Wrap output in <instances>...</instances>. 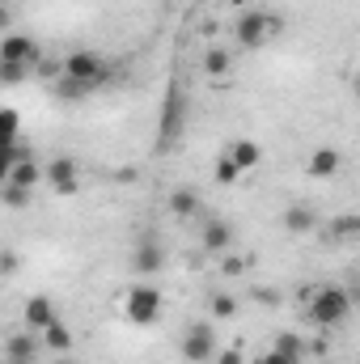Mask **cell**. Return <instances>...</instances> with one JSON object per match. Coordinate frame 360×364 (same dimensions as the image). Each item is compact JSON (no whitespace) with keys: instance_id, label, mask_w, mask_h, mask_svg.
<instances>
[{"instance_id":"2","label":"cell","mask_w":360,"mask_h":364,"mask_svg":"<svg viewBox=\"0 0 360 364\" xmlns=\"http://www.w3.org/2000/svg\"><path fill=\"white\" fill-rule=\"evenodd\" d=\"M309 322L314 326H322V331H331V326H339L348 314H352V292L344 288V284H327V288H318L314 296H309Z\"/></svg>"},{"instance_id":"26","label":"cell","mask_w":360,"mask_h":364,"mask_svg":"<svg viewBox=\"0 0 360 364\" xmlns=\"http://www.w3.org/2000/svg\"><path fill=\"white\" fill-rule=\"evenodd\" d=\"M26 199H30V191H26V186H13V182H4V203H9V208H21Z\"/></svg>"},{"instance_id":"29","label":"cell","mask_w":360,"mask_h":364,"mask_svg":"<svg viewBox=\"0 0 360 364\" xmlns=\"http://www.w3.org/2000/svg\"><path fill=\"white\" fill-rule=\"evenodd\" d=\"M216 364H242V343H238V348H225V352H216Z\"/></svg>"},{"instance_id":"14","label":"cell","mask_w":360,"mask_h":364,"mask_svg":"<svg viewBox=\"0 0 360 364\" xmlns=\"http://www.w3.org/2000/svg\"><path fill=\"white\" fill-rule=\"evenodd\" d=\"M132 267H136V275H153L157 267H162V250H157L153 237H144V242L132 250Z\"/></svg>"},{"instance_id":"11","label":"cell","mask_w":360,"mask_h":364,"mask_svg":"<svg viewBox=\"0 0 360 364\" xmlns=\"http://www.w3.org/2000/svg\"><path fill=\"white\" fill-rule=\"evenodd\" d=\"M55 322H60V314H55L51 296H30V301H26V326H30L34 335H43V331L55 326Z\"/></svg>"},{"instance_id":"12","label":"cell","mask_w":360,"mask_h":364,"mask_svg":"<svg viewBox=\"0 0 360 364\" xmlns=\"http://www.w3.org/2000/svg\"><path fill=\"white\" fill-rule=\"evenodd\" d=\"M4 182H13V186H26V191H34L38 182H47V166H38L34 157H26V161H17V166H9V170H4Z\"/></svg>"},{"instance_id":"18","label":"cell","mask_w":360,"mask_h":364,"mask_svg":"<svg viewBox=\"0 0 360 364\" xmlns=\"http://www.w3.org/2000/svg\"><path fill=\"white\" fill-rule=\"evenodd\" d=\"M199 68H203V77H225L229 73V51L225 47H203Z\"/></svg>"},{"instance_id":"32","label":"cell","mask_w":360,"mask_h":364,"mask_svg":"<svg viewBox=\"0 0 360 364\" xmlns=\"http://www.w3.org/2000/svg\"><path fill=\"white\" fill-rule=\"evenodd\" d=\"M21 364H34V360H21Z\"/></svg>"},{"instance_id":"24","label":"cell","mask_w":360,"mask_h":364,"mask_svg":"<svg viewBox=\"0 0 360 364\" xmlns=\"http://www.w3.org/2000/svg\"><path fill=\"white\" fill-rule=\"evenodd\" d=\"M85 85H77V81H68V77H60V81H55V97H60V102H81V97H85Z\"/></svg>"},{"instance_id":"27","label":"cell","mask_w":360,"mask_h":364,"mask_svg":"<svg viewBox=\"0 0 360 364\" xmlns=\"http://www.w3.org/2000/svg\"><path fill=\"white\" fill-rule=\"evenodd\" d=\"M259 364H301V356H288V352H275V348H268V352L259 356Z\"/></svg>"},{"instance_id":"22","label":"cell","mask_w":360,"mask_h":364,"mask_svg":"<svg viewBox=\"0 0 360 364\" xmlns=\"http://www.w3.org/2000/svg\"><path fill=\"white\" fill-rule=\"evenodd\" d=\"M356 233H360V212H348V216L331 220V237H356Z\"/></svg>"},{"instance_id":"6","label":"cell","mask_w":360,"mask_h":364,"mask_svg":"<svg viewBox=\"0 0 360 364\" xmlns=\"http://www.w3.org/2000/svg\"><path fill=\"white\" fill-rule=\"evenodd\" d=\"M212 356H216V331H212V322L186 326V335H182V360L186 364H208Z\"/></svg>"},{"instance_id":"20","label":"cell","mask_w":360,"mask_h":364,"mask_svg":"<svg viewBox=\"0 0 360 364\" xmlns=\"http://www.w3.org/2000/svg\"><path fill=\"white\" fill-rule=\"evenodd\" d=\"M212 178L221 182V186H238V178H242V166H238V161L225 153V157L216 161V174H212Z\"/></svg>"},{"instance_id":"4","label":"cell","mask_w":360,"mask_h":364,"mask_svg":"<svg viewBox=\"0 0 360 364\" xmlns=\"http://www.w3.org/2000/svg\"><path fill=\"white\" fill-rule=\"evenodd\" d=\"M68 81H77V85H85V90H97L106 77H110V64L97 55V51H73V55H64V68H60Z\"/></svg>"},{"instance_id":"31","label":"cell","mask_w":360,"mask_h":364,"mask_svg":"<svg viewBox=\"0 0 360 364\" xmlns=\"http://www.w3.org/2000/svg\"><path fill=\"white\" fill-rule=\"evenodd\" d=\"M352 90H356V97H360V77H356V81H352Z\"/></svg>"},{"instance_id":"10","label":"cell","mask_w":360,"mask_h":364,"mask_svg":"<svg viewBox=\"0 0 360 364\" xmlns=\"http://www.w3.org/2000/svg\"><path fill=\"white\" fill-rule=\"evenodd\" d=\"M47 186L55 195H73L77 191V161L73 157H51L47 161Z\"/></svg>"},{"instance_id":"1","label":"cell","mask_w":360,"mask_h":364,"mask_svg":"<svg viewBox=\"0 0 360 364\" xmlns=\"http://www.w3.org/2000/svg\"><path fill=\"white\" fill-rule=\"evenodd\" d=\"M182 123H186V90L179 81H170L166 97H162V119H157V153H170L179 144Z\"/></svg>"},{"instance_id":"23","label":"cell","mask_w":360,"mask_h":364,"mask_svg":"<svg viewBox=\"0 0 360 364\" xmlns=\"http://www.w3.org/2000/svg\"><path fill=\"white\" fill-rule=\"evenodd\" d=\"M26 73H34V68H30V64H9V60H0V81H4V85H21Z\"/></svg>"},{"instance_id":"9","label":"cell","mask_w":360,"mask_h":364,"mask_svg":"<svg viewBox=\"0 0 360 364\" xmlns=\"http://www.w3.org/2000/svg\"><path fill=\"white\" fill-rule=\"evenodd\" d=\"M199 246H203L208 255H225V250L233 246V225L221 220V216H208V220H203V233H199Z\"/></svg>"},{"instance_id":"25","label":"cell","mask_w":360,"mask_h":364,"mask_svg":"<svg viewBox=\"0 0 360 364\" xmlns=\"http://www.w3.org/2000/svg\"><path fill=\"white\" fill-rule=\"evenodd\" d=\"M233 314H238V301L225 296V292H216L212 296V318H233Z\"/></svg>"},{"instance_id":"28","label":"cell","mask_w":360,"mask_h":364,"mask_svg":"<svg viewBox=\"0 0 360 364\" xmlns=\"http://www.w3.org/2000/svg\"><path fill=\"white\" fill-rule=\"evenodd\" d=\"M13 140H17V110L9 106L4 110V144H13Z\"/></svg>"},{"instance_id":"17","label":"cell","mask_w":360,"mask_h":364,"mask_svg":"<svg viewBox=\"0 0 360 364\" xmlns=\"http://www.w3.org/2000/svg\"><path fill=\"white\" fill-rule=\"evenodd\" d=\"M166 208H170V216H174V220H186V216H195V212H199V195H195L191 186H182V191H174V195L166 199Z\"/></svg>"},{"instance_id":"15","label":"cell","mask_w":360,"mask_h":364,"mask_svg":"<svg viewBox=\"0 0 360 364\" xmlns=\"http://www.w3.org/2000/svg\"><path fill=\"white\" fill-rule=\"evenodd\" d=\"M225 153L242 166V174H246V170H255V166L263 161V149H259L255 140H229V144H225Z\"/></svg>"},{"instance_id":"8","label":"cell","mask_w":360,"mask_h":364,"mask_svg":"<svg viewBox=\"0 0 360 364\" xmlns=\"http://www.w3.org/2000/svg\"><path fill=\"white\" fill-rule=\"evenodd\" d=\"M0 60H9V64H30V68H38V60H43V51H38V43L34 38H26V34H4V43H0Z\"/></svg>"},{"instance_id":"13","label":"cell","mask_w":360,"mask_h":364,"mask_svg":"<svg viewBox=\"0 0 360 364\" xmlns=\"http://www.w3.org/2000/svg\"><path fill=\"white\" fill-rule=\"evenodd\" d=\"M38 348H43V335H34V331H21V335H13V339L4 343V352H9V364L34 360V356H38Z\"/></svg>"},{"instance_id":"16","label":"cell","mask_w":360,"mask_h":364,"mask_svg":"<svg viewBox=\"0 0 360 364\" xmlns=\"http://www.w3.org/2000/svg\"><path fill=\"white\" fill-rule=\"evenodd\" d=\"M314 225H318L314 208H305V203H292V208H284V229H288V233H309Z\"/></svg>"},{"instance_id":"19","label":"cell","mask_w":360,"mask_h":364,"mask_svg":"<svg viewBox=\"0 0 360 364\" xmlns=\"http://www.w3.org/2000/svg\"><path fill=\"white\" fill-rule=\"evenodd\" d=\"M43 348H47V352H73V331H68L64 322L47 326V331H43Z\"/></svg>"},{"instance_id":"3","label":"cell","mask_w":360,"mask_h":364,"mask_svg":"<svg viewBox=\"0 0 360 364\" xmlns=\"http://www.w3.org/2000/svg\"><path fill=\"white\" fill-rule=\"evenodd\" d=\"M280 17H271L268 9H246L238 21H233V38H238V47H246V51H255V47H263L271 34H280Z\"/></svg>"},{"instance_id":"30","label":"cell","mask_w":360,"mask_h":364,"mask_svg":"<svg viewBox=\"0 0 360 364\" xmlns=\"http://www.w3.org/2000/svg\"><path fill=\"white\" fill-rule=\"evenodd\" d=\"M221 267H225V275H242V259H238V255H225Z\"/></svg>"},{"instance_id":"7","label":"cell","mask_w":360,"mask_h":364,"mask_svg":"<svg viewBox=\"0 0 360 364\" xmlns=\"http://www.w3.org/2000/svg\"><path fill=\"white\" fill-rule=\"evenodd\" d=\"M339 166H344V153L335 149V144H318L309 157H305V174L314 182H327L339 174Z\"/></svg>"},{"instance_id":"5","label":"cell","mask_w":360,"mask_h":364,"mask_svg":"<svg viewBox=\"0 0 360 364\" xmlns=\"http://www.w3.org/2000/svg\"><path fill=\"white\" fill-rule=\"evenodd\" d=\"M123 314H127V322H136V326H153V322L162 318V292H157L153 284H132V292H127V301H123Z\"/></svg>"},{"instance_id":"21","label":"cell","mask_w":360,"mask_h":364,"mask_svg":"<svg viewBox=\"0 0 360 364\" xmlns=\"http://www.w3.org/2000/svg\"><path fill=\"white\" fill-rule=\"evenodd\" d=\"M271 348H275V352H288V356H305V352H309V348H305V339H301V335H292V331L275 335V339H271Z\"/></svg>"}]
</instances>
